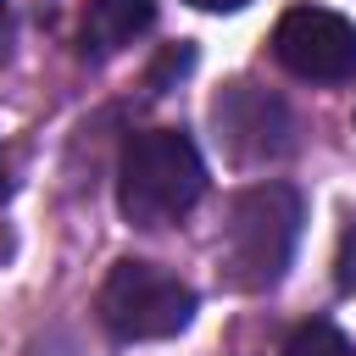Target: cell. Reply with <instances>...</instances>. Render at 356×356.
<instances>
[{
    "label": "cell",
    "mask_w": 356,
    "mask_h": 356,
    "mask_svg": "<svg viewBox=\"0 0 356 356\" xmlns=\"http://www.w3.org/2000/svg\"><path fill=\"white\" fill-rule=\"evenodd\" d=\"M300 222H306V206L289 184H250L234 195L228 206V222H222V239H217V273L228 289H273L289 261H295V245H300Z\"/></svg>",
    "instance_id": "obj_1"
},
{
    "label": "cell",
    "mask_w": 356,
    "mask_h": 356,
    "mask_svg": "<svg viewBox=\"0 0 356 356\" xmlns=\"http://www.w3.org/2000/svg\"><path fill=\"white\" fill-rule=\"evenodd\" d=\"M206 195V161L189 134L145 128L122 145L117 161V206L134 228H167Z\"/></svg>",
    "instance_id": "obj_2"
},
{
    "label": "cell",
    "mask_w": 356,
    "mask_h": 356,
    "mask_svg": "<svg viewBox=\"0 0 356 356\" xmlns=\"http://www.w3.org/2000/svg\"><path fill=\"white\" fill-rule=\"evenodd\" d=\"M195 317V289L156 261H117L100 284V323L122 345L172 339Z\"/></svg>",
    "instance_id": "obj_3"
},
{
    "label": "cell",
    "mask_w": 356,
    "mask_h": 356,
    "mask_svg": "<svg viewBox=\"0 0 356 356\" xmlns=\"http://www.w3.org/2000/svg\"><path fill=\"white\" fill-rule=\"evenodd\" d=\"M273 56L306 83H345L356 78V22L328 6H289L273 28Z\"/></svg>",
    "instance_id": "obj_4"
},
{
    "label": "cell",
    "mask_w": 356,
    "mask_h": 356,
    "mask_svg": "<svg viewBox=\"0 0 356 356\" xmlns=\"http://www.w3.org/2000/svg\"><path fill=\"white\" fill-rule=\"evenodd\" d=\"M211 122H217V145L239 161V167H261L295 150V117L278 95L256 89V83H228L211 100Z\"/></svg>",
    "instance_id": "obj_5"
},
{
    "label": "cell",
    "mask_w": 356,
    "mask_h": 356,
    "mask_svg": "<svg viewBox=\"0 0 356 356\" xmlns=\"http://www.w3.org/2000/svg\"><path fill=\"white\" fill-rule=\"evenodd\" d=\"M150 22H156V0H83L78 50H83L89 61L122 56L139 33H150Z\"/></svg>",
    "instance_id": "obj_6"
},
{
    "label": "cell",
    "mask_w": 356,
    "mask_h": 356,
    "mask_svg": "<svg viewBox=\"0 0 356 356\" xmlns=\"http://www.w3.org/2000/svg\"><path fill=\"white\" fill-rule=\"evenodd\" d=\"M284 356H356V345L334 323H300L284 345Z\"/></svg>",
    "instance_id": "obj_7"
},
{
    "label": "cell",
    "mask_w": 356,
    "mask_h": 356,
    "mask_svg": "<svg viewBox=\"0 0 356 356\" xmlns=\"http://www.w3.org/2000/svg\"><path fill=\"white\" fill-rule=\"evenodd\" d=\"M339 289H356V222L345 228V256H339Z\"/></svg>",
    "instance_id": "obj_8"
},
{
    "label": "cell",
    "mask_w": 356,
    "mask_h": 356,
    "mask_svg": "<svg viewBox=\"0 0 356 356\" xmlns=\"http://www.w3.org/2000/svg\"><path fill=\"white\" fill-rule=\"evenodd\" d=\"M11 50V0H0V56Z\"/></svg>",
    "instance_id": "obj_9"
},
{
    "label": "cell",
    "mask_w": 356,
    "mask_h": 356,
    "mask_svg": "<svg viewBox=\"0 0 356 356\" xmlns=\"http://www.w3.org/2000/svg\"><path fill=\"white\" fill-rule=\"evenodd\" d=\"M189 6H200V11H239V6H250V0H189Z\"/></svg>",
    "instance_id": "obj_10"
},
{
    "label": "cell",
    "mask_w": 356,
    "mask_h": 356,
    "mask_svg": "<svg viewBox=\"0 0 356 356\" xmlns=\"http://www.w3.org/2000/svg\"><path fill=\"white\" fill-rule=\"evenodd\" d=\"M11 195V167H6V150H0V200Z\"/></svg>",
    "instance_id": "obj_11"
}]
</instances>
